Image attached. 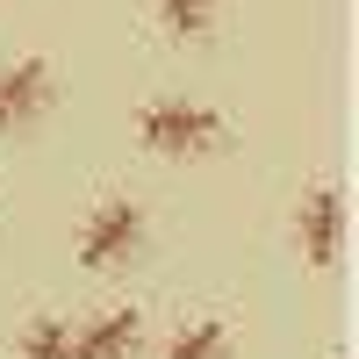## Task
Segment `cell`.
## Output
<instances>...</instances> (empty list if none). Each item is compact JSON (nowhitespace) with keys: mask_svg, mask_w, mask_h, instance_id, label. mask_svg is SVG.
I'll list each match as a JSON object with an SVG mask.
<instances>
[{"mask_svg":"<svg viewBox=\"0 0 359 359\" xmlns=\"http://www.w3.org/2000/svg\"><path fill=\"white\" fill-rule=\"evenodd\" d=\"M22 359H72V331H65L57 316L29 323V338H22Z\"/></svg>","mask_w":359,"mask_h":359,"instance_id":"obj_8","label":"cell"},{"mask_svg":"<svg viewBox=\"0 0 359 359\" xmlns=\"http://www.w3.org/2000/svg\"><path fill=\"white\" fill-rule=\"evenodd\" d=\"M137 252H144V208L137 201H101L86 237H79V259L94 266V273H115V266H130Z\"/></svg>","mask_w":359,"mask_h":359,"instance_id":"obj_2","label":"cell"},{"mask_svg":"<svg viewBox=\"0 0 359 359\" xmlns=\"http://www.w3.org/2000/svg\"><path fill=\"white\" fill-rule=\"evenodd\" d=\"M294 237H302V259L309 266H331L338 245H345V194L338 187H316L302 201V216H294Z\"/></svg>","mask_w":359,"mask_h":359,"instance_id":"obj_4","label":"cell"},{"mask_svg":"<svg viewBox=\"0 0 359 359\" xmlns=\"http://www.w3.org/2000/svg\"><path fill=\"white\" fill-rule=\"evenodd\" d=\"M43 108H50V65L43 57H22V65L0 72V130L43 123Z\"/></svg>","mask_w":359,"mask_h":359,"instance_id":"obj_3","label":"cell"},{"mask_svg":"<svg viewBox=\"0 0 359 359\" xmlns=\"http://www.w3.org/2000/svg\"><path fill=\"white\" fill-rule=\"evenodd\" d=\"M158 15H165V29L180 43H194V36L216 29V0H158Z\"/></svg>","mask_w":359,"mask_h":359,"instance_id":"obj_6","label":"cell"},{"mask_svg":"<svg viewBox=\"0 0 359 359\" xmlns=\"http://www.w3.org/2000/svg\"><path fill=\"white\" fill-rule=\"evenodd\" d=\"M137 137L165 158H194V151H216L223 144V115L216 108H194V101H151L137 115Z\"/></svg>","mask_w":359,"mask_h":359,"instance_id":"obj_1","label":"cell"},{"mask_svg":"<svg viewBox=\"0 0 359 359\" xmlns=\"http://www.w3.org/2000/svg\"><path fill=\"white\" fill-rule=\"evenodd\" d=\"M130 352H137V309H108L72 338V359H130Z\"/></svg>","mask_w":359,"mask_h":359,"instance_id":"obj_5","label":"cell"},{"mask_svg":"<svg viewBox=\"0 0 359 359\" xmlns=\"http://www.w3.org/2000/svg\"><path fill=\"white\" fill-rule=\"evenodd\" d=\"M230 352V331L223 323H187L172 345H165V359H223Z\"/></svg>","mask_w":359,"mask_h":359,"instance_id":"obj_7","label":"cell"}]
</instances>
